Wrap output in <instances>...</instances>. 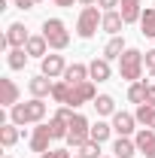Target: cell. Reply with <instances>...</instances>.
Masks as SVG:
<instances>
[{"instance_id": "8992f818", "label": "cell", "mask_w": 155, "mask_h": 158, "mask_svg": "<svg viewBox=\"0 0 155 158\" xmlns=\"http://www.w3.org/2000/svg\"><path fill=\"white\" fill-rule=\"evenodd\" d=\"M97 98V85L91 79H85V82H79V85H70V94H67V103L64 106H82V103H94Z\"/></svg>"}, {"instance_id": "f546056e", "label": "cell", "mask_w": 155, "mask_h": 158, "mask_svg": "<svg viewBox=\"0 0 155 158\" xmlns=\"http://www.w3.org/2000/svg\"><path fill=\"white\" fill-rule=\"evenodd\" d=\"M40 158H73L70 149H49V152H43Z\"/></svg>"}, {"instance_id": "e575fe53", "label": "cell", "mask_w": 155, "mask_h": 158, "mask_svg": "<svg viewBox=\"0 0 155 158\" xmlns=\"http://www.w3.org/2000/svg\"><path fill=\"white\" fill-rule=\"evenodd\" d=\"M52 3H55V6H64V9H67V6H73V0H52Z\"/></svg>"}, {"instance_id": "603a6c76", "label": "cell", "mask_w": 155, "mask_h": 158, "mask_svg": "<svg viewBox=\"0 0 155 158\" xmlns=\"http://www.w3.org/2000/svg\"><path fill=\"white\" fill-rule=\"evenodd\" d=\"M134 118L143 125V128H152V131H155V106H149V103H137Z\"/></svg>"}, {"instance_id": "484cf974", "label": "cell", "mask_w": 155, "mask_h": 158, "mask_svg": "<svg viewBox=\"0 0 155 158\" xmlns=\"http://www.w3.org/2000/svg\"><path fill=\"white\" fill-rule=\"evenodd\" d=\"M27 49H9V55H6V64H9V70H24V64H27Z\"/></svg>"}, {"instance_id": "cb8c5ba5", "label": "cell", "mask_w": 155, "mask_h": 158, "mask_svg": "<svg viewBox=\"0 0 155 158\" xmlns=\"http://www.w3.org/2000/svg\"><path fill=\"white\" fill-rule=\"evenodd\" d=\"M91 106L97 110V116H113V113H116V100H113V94H97Z\"/></svg>"}, {"instance_id": "ffe728a7", "label": "cell", "mask_w": 155, "mask_h": 158, "mask_svg": "<svg viewBox=\"0 0 155 158\" xmlns=\"http://www.w3.org/2000/svg\"><path fill=\"white\" fill-rule=\"evenodd\" d=\"M113 152H116V158H134V155H137V143H134V137H116Z\"/></svg>"}, {"instance_id": "d590c367", "label": "cell", "mask_w": 155, "mask_h": 158, "mask_svg": "<svg viewBox=\"0 0 155 158\" xmlns=\"http://www.w3.org/2000/svg\"><path fill=\"white\" fill-rule=\"evenodd\" d=\"M82 6H97V0H79Z\"/></svg>"}, {"instance_id": "ba28073f", "label": "cell", "mask_w": 155, "mask_h": 158, "mask_svg": "<svg viewBox=\"0 0 155 158\" xmlns=\"http://www.w3.org/2000/svg\"><path fill=\"white\" fill-rule=\"evenodd\" d=\"M64 70H67L64 55H46V58L40 61V73L49 76V79H61V76H64Z\"/></svg>"}, {"instance_id": "9a60e30c", "label": "cell", "mask_w": 155, "mask_h": 158, "mask_svg": "<svg viewBox=\"0 0 155 158\" xmlns=\"http://www.w3.org/2000/svg\"><path fill=\"white\" fill-rule=\"evenodd\" d=\"M64 82H70V85H79V82H85L88 76V64H79V61H73V64H67V70H64Z\"/></svg>"}, {"instance_id": "7a4b0ae2", "label": "cell", "mask_w": 155, "mask_h": 158, "mask_svg": "<svg viewBox=\"0 0 155 158\" xmlns=\"http://www.w3.org/2000/svg\"><path fill=\"white\" fill-rule=\"evenodd\" d=\"M143 70H146L143 52H140V49H125L122 58H119V76L125 79V82H140Z\"/></svg>"}, {"instance_id": "e0dca14e", "label": "cell", "mask_w": 155, "mask_h": 158, "mask_svg": "<svg viewBox=\"0 0 155 158\" xmlns=\"http://www.w3.org/2000/svg\"><path fill=\"white\" fill-rule=\"evenodd\" d=\"M119 12H122L125 24H134V21H140V15H143V6H140V0H122V3H119Z\"/></svg>"}, {"instance_id": "6da1fadb", "label": "cell", "mask_w": 155, "mask_h": 158, "mask_svg": "<svg viewBox=\"0 0 155 158\" xmlns=\"http://www.w3.org/2000/svg\"><path fill=\"white\" fill-rule=\"evenodd\" d=\"M46 118V100L43 98H31L27 103H15V106H9V122H15V125H40Z\"/></svg>"}, {"instance_id": "5b68a950", "label": "cell", "mask_w": 155, "mask_h": 158, "mask_svg": "<svg viewBox=\"0 0 155 158\" xmlns=\"http://www.w3.org/2000/svg\"><path fill=\"white\" fill-rule=\"evenodd\" d=\"M100 21H103V9L82 6V12H79V19H76V34L82 40H91L97 34V27H100Z\"/></svg>"}, {"instance_id": "3957f363", "label": "cell", "mask_w": 155, "mask_h": 158, "mask_svg": "<svg viewBox=\"0 0 155 158\" xmlns=\"http://www.w3.org/2000/svg\"><path fill=\"white\" fill-rule=\"evenodd\" d=\"M43 37L49 43V49H55V52H64L70 46V31H67V24L61 19H46L43 21Z\"/></svg>"}, {"instance_id": "836d02e7", "label": "cell", "mask_w": 155, "mask_h": 158, "mask_svg": "<svg viewBox=\"0 0 155 158\" xmlns=\"http://www.w3.org/2000/svg\"><path fill=\"white\" fill-rule=\"evenodd\" d=\"M146 103H149V106H155V85H149V88H146Z\"/></svg>"}, {"instance_id": "52a82bcc", "label": "cell", "mask_w": 155, "mask_h": 158, "mask_svg": "<svg viewBox=\"0 0 155 158\" xmlns=\"http://www.w3.org/2000/svg\"><path fill=\"white\" fill-rule=\"evenodd\" d=\"M137 118H134V113H125V110H116L113 113V131H116L119 137H134L137 134Z\"/></svg>"}, {"instance_id": "1f68e13d", "label": "cell", "mask_w": 155, "mask_h": 158, "mask_svg": "<svg viewBox=\"0 0 155 158\" xmlns=\"http://www.w3.org/2000/svg\"><path fill=\"white\" fill-rule=\"evenodd\" d=\"M143 61H146V70H149V73H155V49H149V52L143 55Z\"/></svg>"}, {"instance_id": "5bb4252c", "label": "cell", "mask_w": 155, "mask_h": 158, "mask_svg": "<svg viewBox=\"0 0 155 158\" xmlns=\"http://www.w3.org/2000/svg\"><path fill=\"white\" fill-rule=\"evenodd\" d=\"M88 76H91V82H107V79L113 76L110 61H107V58H94L91 64H88Z\"/></svg>"}, {"instance_id": "4316f807", "label": "cell", "mask_w": 155, "mask_h": 158, "mask_svg": "<svg viewBox=\"0 0 155 158\" xmlns=\"http://www.w3.org/2000/svg\"><path fill=\"white\" fill-rule=\"evenodd\" d=\"M146 79H140V82H131V88H128V100L131 103H146Z\"/></svg>"}, {"instance_id": "4fadbf2b", "label": "cell", "mask_w": 155, "mask_h": 158, "mask_svg": "<svg viewBox=\"0 0 155 158\" xmlns=\"http://www.w3.org/2000/svg\"><path fill=\"white\" fill-rule=\"evenodd\" d=\"M122 27H125V19H122V12H119V9H113V12H103L100 31H107L110 37H119V34H122Z\"/></svg>"}, {"instance_id": "44dd1931", "label": "cell", "mask_w": 155, "mask_h": 158, "mask_svg": "<svg viewBox=\"0 0 155 158\" xmlns=\"http://www.w3.org/2000/svg\"><path fill=\"white\" fill-rule=\"evenodd\" d=\"M140 34L155 40V6H146L143 9V15H140Z\"/></svg>"}, {"instance_id": "30bf717a", "label": "cell", "mask_w": 155, "mask_h": 158, "mask_svg": "<svg viewBox=\"0 0 155 158\" xmlns=\"http://www.w3.org/2000/svg\"><path fill=\"white\" fill-rule=\"evenodd\" d=\"M52 131H49V125H43L40 122L37 128H34V134H31V149L37 152V155H43V152H49V143H52Z\"/></svg>"}, {"instance_id": "9c48e42d", "label": "cell", "mask_w": 155, "mask_h": 158, "mask_svg": "<svg viewBox=\"0 0 155 158\" xmlns=\"http://www.w3.org/2000/svg\"><path fill=\"white\" fill-rule=\"evenodd\" d=\"M3 37H6V46H9V49H24L27 40H31V34H27V27H24L21 21H12Z\"/></svg>"}, {"instance_id": "74e56055", "label": "cell", "mask_w": 155, "mask_h": 158, "mask_svg": "<svg viewBox=\"0 0 155 158\" xmlns=\"http://www.w3.org/2000/svg\"><path fill=\"white\" fill-rule=\"evenodd\" d=\"M6 158H12V155H6Z\"/></svg>"}, {"instance_id": "f1b7e54d", "label": "cell", "mask_w": 155, "mask_h": 158, "mask_svg": "<svg viewBox=\"0 0 155 158\" xmlns=\"http://www.w3.org/2000/svg\"><path fill=\"white\" fill-rule=\"evenodd\" d=\"M79 155L82 158H100V143H94V140H88L82 149H79Z\"/></svg>"}, {"instance_id": "277c9868", "label": "cell", "mask_w": 155, "mask_h": 158, "mask_svg": "<svg viewBox=\"0 0 155 158\" xmlns=\"http://www.w3.org/2000/svg\"><path fill=\"white\" fill-rule=\"evenodd\" d=\"M88 140H91V122L82 116V113H73V118H70V134H67V146H70L73 152H79Z\"/></svg>"}, {"instance_id": "ac0fdd59", "label": "cell", "mask_w": 155, "mask_h": 158, "mask_svg": "<svg viewBox=\"0 0 155 158\" xmlns=\"http://www.w3.org/2000/svg\"><path fill=\"white\" fill-rule=\"evenodd\" d=\"M24 49H27V55H31V58H40V61L49 55V43H46L43 34H31V40H27V46H24Z\"/></svg>"}, {"instance_id": "f35d334b", "label": "cell", "mask_w": 155, "mask_h": 158, "mask_svg": "<svg viewBox=\"0 0 155 158\" xmlns=\"http://www.w3.org/2000/svg\"><path fill=\"white\" fill-rule=\"evenodd\" d=\"M100 158H107V155H100Z\"/></svg>"}, {"instance_id": "8d00e7d4", "label": "cell", "mask_w": 155, "mask_h": 158, "mask_svg": "<svg viewBox=\"0 0 155 158\" xmlns=\"http://www.w3.org/2000/svg\"><path fill=\"white\" fill-rule=\"evenodd\" d=\"M73 158H82V155H79V152H76V155H73Z\"/></svg>"}, {"instance_id": "83f0119b", "label": "cell", "mask_w": 155, "mask_h": 158, "mask_svg": "<svg viewBox=\"0 0 155 158\" xmlns=\"http://www.w3.org/2000/svg\"><path fill=\"white\" fill-rule=\"evenodd\" d=\"M67 94H70V82L55 79V85H52V100H55V103H67Z\"/></svg>"}, {"instance_id": "d6986e66", "label": "cell", "mask_w": 155, "mask_h": 158, "mask_svg": "<svg viewBox=\"0 0 155 158\" xmlns=\"http://www.w3.org/2000/svg\"><path fill=\"white\" fill-rule=\"evenodd\" d=\"M19 137H21V131H19L15 122H3V125H0V143H3L6 149H12V146L19 143Z\"/></svg>"}, {"instance_id": "8fae6325", "label": "cell", "mask_w": 155, "mask_h": 158, "mask_svg": "<svg viewBox=\"0 0 155 158\" xmlns=\"http://www.w3.org/2000/svg\"><path fill=\"white\" fill-rule=\"evenodd\" d=\"M134 143H137V152H143L146 158H155V131L152 128H140L134 134Z\"/></svg>"}, {"instance_id": "2e32d148", "label": "cell", "mask_w": 155, "mask_h": 158, "mask_svg": "<svg viewBox=\"0 0 155 158\" xmlns=\"http://www.w3.org/2000/svg\"><path fill=\"white\" fill-rule=\"evenodd\" d=\"M19 85L12 82V79H0V103L3 106H15L19 103Z\"/></svg>"}, {"instance_id": "7402d4cb", "label": "cell", "mask_w": 155, "mask_h": 158, "mask_svg": "<svg viewBox=\"0 0 155 158\" xmlns=\"http://www.w3.org/2000/svg\"><path fill=\"white\" fill-rule=\"evenodd\" d=\"M125 49H128V46H125V40H122V37H110V43L103 46V58H107V61H119Z\"/></svg>"}, {"instance_id": "7c38bea8", "label": "cell", "mask_w": 155, "mask_h": 158, "mask_svg": "<svg viewBox=\"0 0 155 158\" xmlns=\"http://www.w3.org/2000/svg\"><path fill=\"white\" fill-rule=\"evenodd\" d=\"M52 85H55V82H52L49 76H43V73H37V76L27 82L31 94H34V98H43V100H46V98H52Z\"/></svg>"}, {"instance_id": "4dcf8cb0", "label": "cell", "mask_w": 155, "mask_h": 158, "mask_svg": "<svg viewBox=\"0 0 155 158\" xmlns=\"http://www.w3.org/2000/svg\"><path fill=\"white\" fill-rule=\"evenodd\" d=\"M119 3H122V0H97V6H100L103 12H113V9H119Z\"/></svg>"}, {"instance_id": "d4e9b609", "label": "cell", "mask_w": 155, "mask_h": 158, "mask_svg": "<svg viewBox=\"0 0 155 158\" xmlns=\"http://www.w3.org/2000/svg\"><path fill=\"white\" fill-rule=\"evenodd\" d=\"M110 134H113V122H100V118H97L94 125H91V140H94V143H107Z\"/></svg>"}, {"instance_id": "d6a6232c", "label": "cell", "mask_w": 155, "mask_h": 158, "mask_svg": "<svg viewBox=\"0 0 155 158\" xmlns=\"http://www.w3.org/2000/svg\"><path fill=\"white\" fill-rule=\"evenodd\" d=\"M12 3H15V9H21V12H24V9H34L40 0H12Z\"/></svg>"}]
</instances>
